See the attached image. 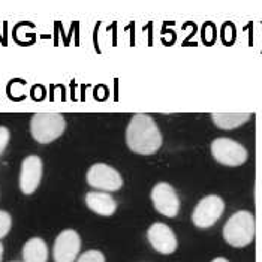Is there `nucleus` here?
<instances>
[{
	"label": "nucleus",
	"mask_w": 262,
	"mask_h": 262,
	"mask_svg": "<svg viewBox=\"0 0 262 262\" xmlns=\"http://www.w3.org/2000/svg\"><path fill=\"white\" fill-rule=\"evenodd\" d=\"M225 210V202L217 195H208L202 198L192 213V222L195 226L205 229L213 226L221 219Z\"/></svg>",
	"instance_id": "nucleus-4"
},
{
	"label": "nucleus",
	"mask_w": 262,
	"mask_h": 262,
	"mask_svg": "<svg viewBox=\"0 0 262 262\" xmlns=\"http://www.w3.org/2000/svg\"><path fill=\"white\" fill-rule=\"evenodd\" d=\"M77 262H105V256L99 250H87L81 255Z\"/></svg>",
	"instance_id": "nucleus-15"
},
{
	"label": "nucleus",
	"mask_w": 262,
	"mask_h": 262,
	"mask_svg": "<svg viewBox=\"0 0 262 262\" xmlns=\"http://www.w3.org/2000/svg\"><path fill=\"white\" fill-rule=\"evenodd\" d=\"M151 201L155 208L166 217H176L180 210V201L174 187L168 183H158L151 190Z\"/></svg>",
	"instance_id": "nucleus-7"
},
{
	"label": "nucleus",
	"mask_w": 262,
	"mask_h": 262,
	"mask_svg": "<svg viewBox=\"0 0 262 262\" xmlns=\"http://www.w3.org/2000/svg\"><path fill=\"white\" fill-rule=\"evenodd\" d=\"M211 155L226 166H240L247 161V150L240 142L229 138H217L211 142Z\"/></svg>",
	"instance_id": "nucleus-5"
},
{
	"label": "nucleus",
	"mask_w": 262,
	"mask_h": 262,
	"mask_svg": "<svg viewBox=\"0 0 262 262\" xmlns=\"http://www.w3.org/2000/svg\"><path fill=\"white\" fill-rule=\"evenodd\" d=\"M147 238L153 249L162 255H171L177 249V237L174 231L165 223H153L147 231Z\"/></svg>",
	"instance_id": "nucleus-9"
},
{
	"label": "nucleus",
	"mask_w": 262,
	"mask_h": 262,
	"mask_svg": "<svg viewBox=\"0 0 262 262\" xmlns=\"http://www.w3.org/2000/svg\"><path fill=\"white\" fill-rule=\"evenodd\" d=\"M85 204L101 216H113L117 210V202L106 192H89L85 195Z\"/></svg>",
	"instance_id": "nucleus-11"
},
{
	"label": "nucleus",
	"mask_w": 262,
	"mask_h": 262,
	"mask_svg": "<svg viewBox=\"0 0 262 262\" xmlns=\"http://www.w3.org/2000/svg\"><path fill=\"white\" fill-rule=\"evenodd\" d=\"M48 247L39 237L30 238L23 246V262H47Z\"/></svg>",
	"instance_id": "nucleus-12"
},
{
	"label": "nucleus",
	"mask_w": 262,
	"mask_h": 262,
	"mask_svg": "<svg viewBox=\"0 0 262 262\" xmlns=\"http://www.w3.org/2000/svg\"><path fill=\"white\" fill-rule=\"evenodd\" d=\"M11 226H12V219H11V214L6 213V211H2L0 210V238L6 237L11 231Z\"/></svg>",
	"instance_id": "nucleus-14"
},
{
	"label": "nucleus",
	"mask_w": 262,
	"mask_h": 262,
	"mask_svg": "<svg viewBox=\"0 0 262 262\" xmlns=\"http://www.w3.org/2000/svg\"><path fill=\"white\" fill-rule=\"evenodd\" d=\"M87 183L98 190L116 192L123 186V179L113 166L106 163H95L87 171Z\"/></svg>",
	"instance_id": "nucleus-6"
},
{
	"label": "nucleus",
	"mask_w": 262,
	"mask_h": 262,
	"mask_svg": "<svg viewBox=\"0 0 262 262\" xmlns=\"http://www.w3.org/2000/svg\"><path fill=\"white\" fill-rule=\"evenodd\" d=\"M42 179V161L39 156L30 155L21 163L20 189L24 195H32Z\"/></svg>",
	"instance_id": "nucleus-10"
},
{
	"label": "nucleus",
	"mask_w": 262,
	"mask_h": 262,
	"mask_svg": "<svg viewBox=\"0 0 262 262\" xmlns=\"http://www.w3.org/2000/svg\"><path fill=\"white\" fill-rule=\"evenodd\" d=\"M127 147L138 155H153L162 145V134L148 114H134L126 129Z\"/></svg>",
	"instance_id": "nucleus-1"
},
{
	"label": "nucleus",
	"mask_w": 262,
	"mask_h": 262,
	"mask_svg": "<svg viewBox=\"0 0 262 262\" xmlns=\"http://www.w3.org/2000/svg\"><path fill=\"white\" fill-rule=\"evenodd\" d=\"M9 137H11L9 130L5 126H0V155L5 151V148L9 142Z\"/></svg>",
	"instance_id": "nucleus-16"
},
{
	"label": "nucleus",
	"mask_w": 262,
	"mask_h": 262,
	"mask_svg": "<svg viewBox=\"0 0 262 262\" xmlns=\"http://www.w3.org/2000/svg\"><path fill=\"white\" fill-rule=\"evenodd\" d=\"M66 120L59 113H36L30 120L32 137L40 144H50L61 137Z\"/></svg>",
	"instance_id": "nucleus-3"
},
{
	"label": "nucleus",
	"mask_w": 262,
	"mask_h": 262,
	"mask_svg": "<svg viewBox=\"0 0 262 262\" xmlns=\"http://www.w3.org/2000/svg\"><path fill=\"white\" fill-rule=\"evenodd\" d=\"M81 249V238L77 231L66 229L59 234L54 242V262H75Z\"/></svg>",
	"instance_id": "nucleus-8"
},
{
	"label": "nucleus",
	"mask_w": 262,
	"mask_h": 262,
	"mask_svg": "<svg viewBox=\"0 0 262 262\" xmlns=\"http://www.w3.org/2000/svg\"><path fill=\"white\" fill-rule=\"evenodd\" d=\"M211 262H229L228 259H225V258H216V259H213Z\"/></svg>",
	"instance_id": "nucleus-17"
},
{
	"label": "nucleus",
	"mask_w": 262,
	"mask_h": 262,
	"mask_svg": "<svg viewBox=\"0 0 262 262\" xmlns=\"http://www.w3.org/2000/svg\"><path fill=\"white\" fill-rule=\"evenodd\" d=\"M223 238L232 247H244L255 238V217L249 211L234 213L223 226Z\"/></svg>",
	"instance_id": "nucleus-2"
},
{
	"label": "nucleus",
	"mask_w": 262,
	"mask_h": 262,
	"mask_svg": "<svg viewBox=\"0 0 262 262\" xmlns=\"http://www.w3.org/2000/svg\"><path fill=\"white\" fill-rule=\"evenodd\" d=\"M250 113H213L211 119L213 123L223 130H232L250 119Z\"/></svg>",
	"instance_id": "nucleus-13"
},
{
	"label": "nucleus",
	"mask_w": 262,
	"mask_h": 262,
	"mask_svg": "<svg viewBox=\"0 0 262 262\" xmlns=\"http://www.w3.org/2000/svg\"><path fill=\"white\" fill-rule=\"evenodd\" d=\"M2 258H3V244L0 242V262H2Z\"/></svg>",
	"instance_id": "nucleus-18"
}]
</instances>
